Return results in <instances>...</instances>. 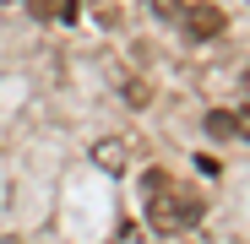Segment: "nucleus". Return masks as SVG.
Listing matches in <instances>:
<instances>
[{
    "label": "nucleus",
    "instance_id": "f257e3e1",
    "mask_svg": "<svg viewBox=\"0 0 250 244\" xmlns=\"http://www.w3.org/2000/svg\"><path fill=\"white\" fill-rule=\"evenodd\" d=\"M142 201H147V223H152L158 233H185V228L201 223V195H190L169 169H147Z\"/></svg>",
    "mask_w": 250,
    "mask_h": 244
},
{
    "label": "nucleus",
    "instance_id": "f03ea898",
    "mask_svg": "<svg viewBox=\"0 0 250 244\" xmlns=\"http://www.w3.org/2000/svg\"><path fill=\"white\" fill-rule=\"evenodd\" d=\"M185 33L190 38H218L223 33V6H207V0H201V6H185Z\"/></svg>",
    "mask_w": 250,
    "mask_h": 244
},
{
    "label": "nucleus",
    "instance_id": "7ed1b4c3",
    "mask_svg": "<svg viewBox=\"0 0 250 244\" xmlns=\"http://www.w3.org/2000/svg\"><path fill=\"white\" fill-rule=\"evenodd\" d=\"M93 163H98L104 174H125V163H131V147H125L120 136H109V141H98V147H93Z\"/></svg>",
    "mask_w": 250,
    "mask_h": 244
},
{
    "label": "nucleus",
    "instance_id": "20e7f679",
    "mask_svg": "<svg viewBox=\"0 0 250 244\" xmlns=\"http://www.w3.org/2000/svg\"><path fill=\"white\" fill-rule=\"evenodd\" d=\"M22 6H27L38 22H65V17H71V0H22Z\"/></svg>",
    "mask_w": 250,
    "mask_h": 244
},
{
    "label": "nucleus",
    "instance_id": "39448f33",
    "mask_svg": "<svg viewBox=\"0 0 250 244\" xmlns=\"http://www.w3.org/2000/svg\"><path fill=\"white\" fill-rule=\"evenodd\" d=\"M152 17L158 22H180L185 17V0H152Z\"/></svg>",
    "mask_w": 250,
    "mask_h": 244
},
{
    "label": "nucleus",
    "instance_id": "423d86ee",
    "mask_svg": "<svg viewBox=\"0 0 250 244\" xmlns=\"http://www.w3.org/2000/svg\"><path fill=\"white\" fill-rule=\"evenodd\" d=\"M207 131H212V136H234V114H207Z\"/></svg>",
    "mask_w": 250,
    "mask_h": 244
},
{
    "label": "nucleus",
    "instance_id": "0eeeda50",
    "mask_svg": "<svg viewBox=\"0 0 250 244\" xmlns=\"http://www.w3.org/2000/svg\"><path fill=\"white\" fill-rule=\"evenodd\" d=\"M234 136H245V141H250V103L234 114Z\"/></svg>",
    "mask_w": 250,
    "mask_h": 244
},
{
    "label": "nucleus",
    "instance_id": "6e6552de",
    "mask_svg": "<svg viewBox=\"0 0 250 244\" xmlns=\"http://www.w3.org/2000/svg\"><path fill=\"white\" fill-rule=\"evenodd\" d=\"M125 103H136V109L147 103V87H142V81H131V87H125Z\"/></svg>",
    "mask_w": 250,
    "mask_h": 244
},
{
    "label": "nucleus",
    "instance_id": "1a4fd4ad",
    "mask_svg": "<svg viewBox=\"0 0 250 244\" xmlns=\"http://www.w3.org/2000/svg\"><path fill=\"white\" fill-rule=\"evenodd\" d=\"M245 93H250V71H245Z\"/></svg>",
    "mask_w": 250,
    "mask_h": 244
},
{
    "label": "nucleus",
    "instance_id": "9d476101",
    "mask_svg": "<svg viewBox=\"0 0 250 244\" xmlns=\"http://www.w3.org/2000/svg\"><path fill=\"white\" fill-rule=\"evenodd\" d=\"M0 244H22V239H0Z\"/></svg>",
    "mask_w": 250,
    "mask_h": 244
},
{
    "label": "nucleus",
    "instance_id": "9b49d317",
    "mask_svg": "<svg viewBox=\"0 0 250 244\" xmlns=\"http://www.w3.org/2000/svg\"><path fill=\"white\" fill-rule=\"evenodd\" d=\"M0 6H17V0H0Z\"/></svg>",
    "mask_w": 250,
    "mask_h": 244
}]
</instances>
